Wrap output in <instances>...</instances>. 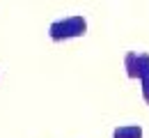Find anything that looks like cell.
<instances>
[{
  "label": "cell",
  "instance_id": "1",
  "mask_svg": "<svg viewBox=\"0 0 149 138\" xmlns=\"http://www.w3.org/2000/svg\"><path fill=\"white\" fill-rule=\"evenodd\" d=\"M85 35H87V19L83 14H71V16L53 21L48 25V37L55 44L71 41V39H78V37H85Z\"/></svg>",
  "mask_w": 149,
  "mask_h": 138
},
{
  "label": "cell",
  "instance_id": "2",
  "mask_svg": "<svg viewBox=\"0 0 149 138\" xmlns=\"http://www.w3.org/2000/svg\"><path fill=\"white\" fill-rule=\"evenodd\" d=\"M140 88H142V99L149 106V53H140Z\"/></svg>",
  "mask_w": 149,
  "mask_h": 138
},
{
  "label": "cell",
  "instance_id": "3",
  "mask_svg": "<svg viewBox=\"0 0 149 138\" xmlns=\"http://www.w3.org/2000/svg\"><path fill=\"white\" fill-rule=\"evenodd\" d=\"M124 69L131 81H138L140 76V53L138 51H126L124 53Z\"/></svg>",
  "mask_w": 149,
  "mask_h": 138
},
{
  "label": "cell",
  "instance_id": "4",
  "mask_svg": "<svg viewBox=\"0 0 149 138\" xmlns=\"http://www.w3.org/2000/svg\"><path fill=\"white\" fill-rule=\"evenodd\" d=\"M145 131L140 124H119L112 129V138H142Z\"/></svg>",
  "mask_w": 149,
  "mask_h": 138
}]
</instances>
